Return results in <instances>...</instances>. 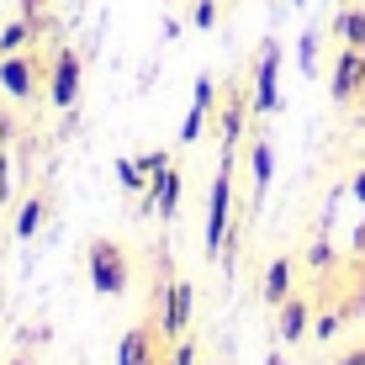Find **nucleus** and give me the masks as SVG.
<instances>
[{
  "instance_id": "nucleus-1",
  "label": "nucleus",
  "mask_w": 365,
  "mask_h": 365,
  "mask_svg": "<svg viewBox=\"0 0 365 365\" xmlns=\"http://www.w3.org/2000/svg\"><path fill=\"white\" fill-rule=\"evenodd\" d=\"M233 154H222L217 175H212L207 185V212H201V249H207V259L222 255V244H228V228H233Z\"/></svg>"
},
{
  "instance_id": "nucleus-2",
  "label": "nucleus",
  "mask_w": 365,
  "mask_h": 365,
  "mask_svg": "<svg viewBox=\"0 0 365 365\" xmlns=\"http://www.w3.org/2000/svg\"><path fill=\"white\" fill-rule=\"evenodd\" d=\"M85 270H91L96 297H128V286H133L128 249H122L117 238H106V233H96L91 244H85Z\"/></svg>"
},
{
  "instance_id": "nucleus-3",
  "label": "nucleus",
  "mask_w": 365,
  "mask_h": 365,
  "mask_svg": "<svg viewBox=\"0 0 365 365\" xmlns=\"http://www.w3.org/2000/svg\"><path fill=\"white\" fill-rule=\"evenodd\" d=\"M281 43L275 37H265V43L255 48V64H249V111L255 117H275V111L286 106L281 96Z\"/></svg>"
},
{
  "instance_id": "nucleus-4",
  "label": "nucleus",
  "mask_w": 365,
  "mask_h": 365,
  "mask_svg": "<svg viewBox=\"0 0 365 365\" xmlns=\"http://www.w3.org/2000/svg\"><path fill=\"white\" fill-rule=\"evenodd\" d=\"M48 101H53L58 111H80V85H85V64L80 53H74L69 43L53 48V58H48Z\"/></svg>"
},
{
  "instance_id": "nucleus-5",
  "label": "nucleus",
  "mask_w": 365,
  "mask_h": 365,
  "mask_svg": "<svg viewBox=\"0 0 365 365\" xmlns=\"http://www.w3.org/2000/svg\"><path fill=\"white\" fill-rule=\"evenodd\" d=\"M43 80H48V69L37 64V48H27V53H6V58H0V91H6L11 101H32Z\"/></svg>"
},
{
  "instance_id": "nucleus-6",
  "label": "nucleus",
  "mask_w": 365,
  "mask_h": 365,
  "mask_svg": "<svg viewBox=\"0 0 365 365\" xmlns=\"http://www.w3.org/2000/svg\"><path fill=\"white\" fill-rule=\"evenodd\" d=\"M255 117L249 111V85H228V96L217 101V138H222V154L238 159V148H244V122Z\"/></svg>"
},
{
  "instance_id": "nucleus-7",
  "label": "nucleus",
  "mask_w": 365,
  "mask_h": 365,
  "mask_svg": "<svg viewBox=\"0 0 365 365\" xmlns=\"http://www.w3.org/2000/svg\"><path fill=\"white\" fill-rule=\"evenodd\" d=\"M360 91H365V53H360V48H349V43H339L334 74H329V96L339 101V106H355Z\"/></svg>"
},
{
  "instance_id": "nucleus-8",
  "label": "nucleus",
  "mask_w": 365,
  "mask_h": 365,
  "mask_svg": "<svg viewBox=\"0 0 365 365\" xmlns=\"http://www.w3.org/2000/svg\"><path fill=\"white\" fill-rule=\"evenodd\" d=\"M165 329H159V318L138 323V329H128L117 339V365H165Z\"/></svg>"
},
{
  "instance_id": "nucleus-9",
  "label": "nucleus",
  "mask_w": 365,
  "mask_h": 365,
  "mask_svg": "<svg viewBox=\"0 0 365 365\" xmlns=\"http://www.w3.org/2000/svg\"><path fill=\"white\" fill-rule=\"evenodd\" d=\"M180 191H185V175H180V165H170V170H159L154 180H148V191L138 196L143 201V212H154V217H175L180 212Z\"/></svg>"
},
{
  "instance_id": "nucleus-10",
  "label": "nucleus",
  "mask_w": 365,
  "mask_h": 365,
  "mask_svg": "<svg viewBox=\"0 0 365 365\" xmlns=\"http://www.w3.org/2000/svg\"><path fill=\"white\" fill-rule=\"evenodd\" d=\"M249 180H255L249 212H259V207H265V196H270V180H275V143H270V133L249 138Z\"/></svg>"
},
{
  "instance_id": "nucleus-11",
  "label": "nucleus",
  "mask_w": 365,
  "mask_h": 365,
  "mask_svg": "<svg viewBox=\"0 0 365 365\" xmlns=\"http://www.w3.org/2000/svg\"><path fill=\"white\" fill-rule=\"evenodd\" d=\"M307 334H312V302L292 292L275 307V339H281V344H297V339H307Z\"/></svg>"
},
{
  "instance_id": "nucleus-12",
  "label": "nucleus",
  "mask_w": 365,
  "mask_h": 365,
  "mask_svg": "<svg viewBox=\"0 0 365 365\" xmlns=\"http://www.w3.org/2000/svg\"><path fill=\"white\" fill-rule=\"evenodd\" d=\"M292 275H297V259L275 255L265 265V275H259V302H265V307H281V302L292 297Z\"/></svg>"
},
{
  "instance_id": "nucleus-13",
  "label": "nucleus",
  "mask_w": 365,
  "mask_h": 365,
  "mask_svg": "<svg viewBox=\"0 0 365 365\" xmlns=\"http://www.w3.org/2000/svg\"><path fill=\"white\" fill-rule=\"evenodd\" d=\"M27 48H37V27L21 16H11L6 27H0V58L6 53H27Z\"/></svg>"
},
{
  "instance_id": "nucleus-14",
  "label": "nucleus",
  "mask_w": 365,
  "mask_h": 365,
  "mask_svg": "<svg viewBox=\"0 0 365 365\" xmlns=\"http://www.w3.org/2000/svg\"><path fill=\"white\" fill-rule=\"evenodd\" d=\"M334 37H339V43H349V48H365V11L360 6H339Z\"/></svg>"
},
{
  "instance_id": "nucleus-15",
  "label": "nucleus",
  "mask_w": 365,
  "mask_h": 365,
  "mask_svg": "<svg viewBox=\"0 0 365 365\" xmlns=\"http://www.w3.org/2000/svg\"><path fill=\"white\" fill-rule=\"evenodd\" d=\"M43 222H48V196L32 191V196L16 207V238H37V228H43Z\"/></svg>"
},
{
  "instance_id": "nucleus-16",
  "label": "nucleus",
  "mask_w": 365,
  "mask_h": 365,
  "mask_svg": "<svg viewBox=\"0 0 365 365\" xmlns=\"http://www.w3.org/2000/svg\"><path fill=\"white\" fill-rule=\"evenodd\" d=\"M318 53H323V32H318V27H307V32L297 37V69L307 74V80L318 74Z\"/></svg>"
},
{
  "instance_id": "nucleus-17",
  "label": "nucleus",
  "mask_w": 365,
  "mask_h": 365,
  "mask_svg": "<svg viewBox=\"0 0 365 365\" xmlns=\"http://www.w3.org/2000/svg\"><path fill=\"white\" fill-rule=\"evenodd\" d=\"M217 80H212V74H196V85H191V106H201L207 111V117H217Z\"/></svg>"
},
{
  "instance_id": "nucleus-18",
  "label": "nucleus",
  "mask_w": 365,
  "mask_h": 365,
  "mask_svg": "<svg viewBox=\"0 0 365 365\" xmlns=\"http://www.w3.org/2000/svg\"><path fill=\"white\" fill-rule=\"evenodd\" d=\"M117 185H122V191H133V196H143L148 191L143 165H138V159H117Z\"/></svg>"
},
{
  "instance_id": "nucleus-19",
  "label": "nucleus",
  "mask_w": 365,
  "mask_h": 365,
  "mask_svg": "<svg viewBox=\"0 0 365 365\" xmlns=\"http://www.w3.org/2000/svg\"><path fill=\"white\" fill-rule=\"evenodd\" d=\"M16 16H21V21H32L37 37L53 32V21H48V0H16Z\"/></svg>"
},
{
  "instance_id": "nucleus-20",
  "label": "nucleus",
  "mask_w": 365,
  "mask_h": 365,
  "mask_svg": "<svg viewBox=\"0 0 365 365\" xmlns=\"http://www.w3.org/2000/svg\"><path fill=\"white\" fill-rule=\"evenodd\" d=\"M217 16H222V0H196L191 6V27H201V32L217 27Z\"/></svg>"
},
{
  "instance_id": "nucleus-21",
  "label": "nucleus",
  "mask_w": 365,
  "mask_h": 365,
  "mask_svg": "<svg viewBox=\"0 0 365 365\" xmlns=\"http://www.w3.org/2000/svg\"><path fill=\"white\" fill-rule=\"evenodd\" d=\"M207 122H212V117H207V111H201V106H191V111H185V122H180V143H185V148H191V143H196V138H201V128H207Z\"/></svg>"
},
{
  "instance_id": "nucleus-22",
  "label": "nucleus",
  "mask_w": 365,
  "mask_h": 365,
  "mask_svg": "<svg viewBox=\"0 0 365 365\" xmlns=\"http://www.w3.org/2000/svg\"><path fill=\"white\" fill-rule=\"evenodd\" d=\"M165 365H201V349L191 344V339H175V349L165 355Z\"/></svg>"
},
{
  "instance_id": "nucleus-23",
  "label": "nucleus",
  "mask_w": 365,
  "mask_h": 365,
  "mask_svg": "<svg viewBox=\"0 0 365 365\" xmlns=\"http://www.w3.org/2000/svg\"><path fill=\"white\" fill-rule=\"evenodd\" d=\"M138 165H143V175H148V180H154V175H159V170H170V165H175V159L165 154V148H148V154H143V159H138Z\"/></svg>"
},
{
  "instance_id": "nucleus-24",
  "label": "nucleus",
  "mask_w": 365,
  "mask_h": 365,
  "mask_svg": "<svg viewBox=\"0 0 365 365\" xmlns=\"http://www.w3.org/2000/svg\"><path fill=\"white\" fill-rule=\"evenodd\" d=\"M339 323H344V312H323V318L312 323V339H334V334H339Z\"/></svg>"
},
{
  "instance_id": "nucleus-25",
  "label": "nucleus",
  "mask_w": 365,
  "mask_h": 365,
  "mask_svg": "<svg viewBox=\"0 0 365 365\" xmlns=\"http://www.w3.org/2000/svg\"><path fill=\"white\" fill-rule=\"evenodd\" d=\"M329 259H334V255H329V238H318V244L307 249V265H312V270H329Z\"/></svg>"
},
{
  "instance_id": "nucleus-26",
  "label": "nucleus",
  "mask_w": 365,
  "mask_h": 365,
  "mask_svg": "<svg viewBox=\"0 0 365 365\" xmlns=\"http://www.w3.org/2000/svg\"><path fill=\"white\" fill-rule=\"evenodd\" d=\"M11 201V159H6V148H0V207Z\"/></svg>"
},
{
  "instance_id": "nucleus-27",
  "label": "nucleus",
  "mask_w": 365,
  "mask_h": 365,
  "mask_svg": "<svg viewBox=\"0 0 365 365\" xmlns=\"http://www.w3.org/2000/svg\"><path fill=\"white\" fill-rule=\"evenodd\" d=\"M349 191H355V201H360V207H365V170L355 175V180H349Z\"/></svg>"
},
{
  "instance_id": "nucleus-28",
  "label": "nucleus",
  "mask_w": 365,
  "mask_h": 365,
  "mask_svg": "<svg viewBox=\"0 0 365 365\" xmlns=\"http://www.w3.org/2000/svg\"><path fill=\"white\" fill-rule=\"evenodd\" d=\"M334 365H365V349H349V355H339Z\"/></svg>"
},
{
  "instance_id": "nucleus-29",
  "label": "nucleus",
  "mask_w": 365,
  "mask_h": 365,
  "mask_svg": "<svg viewBox=\"0 0 365 365\" xmlns=\"http://www.w3.org/2000/svg\"><path fill=\"white\" fill-rule=\"evenodd\" d=\"M265 365H286V360H281V349H270V355H265Z\"/></svg>"
},
{
  "instance_id": "nucleus-30",
  "label": "nucleus",
  "mask_w": 365,
  "mask_h": 365,
  "mask_svg": "<svg viewBox=\"0 0 365 365\" xmlns=\"http://www.w3.org/2000/svg\"><path fill=\"white\" fill-rule=\"evenodd\" d=\"M355 106H360V111H365V91H360V101H355Z\"/></svg>"
},
{
  "instance_id": "nucleus-31",
  "label": "nucleus",
  "mask_w": 365,
  "mask_h": 365,
  "mask_svg": "<svg viewBox=\"0 0 365 365\" xmlns=\"http://www.w3.org/2000/svg\"><path fill=\"white\" fill-rule=\"evenodd\" d=\"M292 6H307V0H292Z\"/></svg>"
},
{
  "instance_id": "nucleus-32",
  "label": "nucleus",
  "mask_w": 365,
  "mask_h": 365,
  "mask_svg": "<svg viewBox=\"0 0 365 365\" xmlns=\"http://www.w3.org/2000/svg\"><path fill=\"white\" fill-rule=\"evenodd\" d=\"M201 365H217V360H201Z\"/></svg>"
},
{
  "instance_id": "nucleus-33",
  "label": "nucleus",
  "mask_w": 365,
  "mask_h": 365,
  "mask_svg": "<svg viewBox=\"0 0 365 365\" xmlns=\"http://www.w3.org/2000/svg\"><path fill=\"white\" fill-rule=\"evenodd\" d=\"M360 244H365V228H360Z\"/></svg>"
},
{
  "instance_id": "nucleus-34",
  "label": "nucleus",
  "mask_w": 365,
  "mask_h": 365,
  "mask_svg": "<svg viewBox=\"0 0 365 365\" xmlns=\"http://www.w3.org/2000/svg\"><path fill=\"white\" fill-rule=\"evenodd\" d=\"M360 53H365V48H360Z\"/></svg>"
}]
</instances>
